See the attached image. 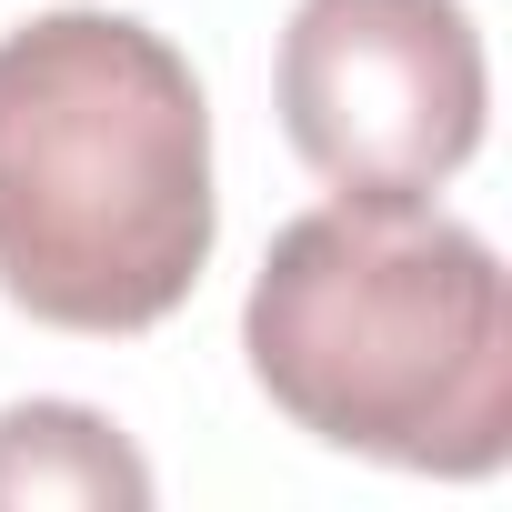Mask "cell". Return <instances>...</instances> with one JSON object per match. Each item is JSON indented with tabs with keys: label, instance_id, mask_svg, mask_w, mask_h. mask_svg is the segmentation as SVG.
I'll return each instance as SVG.
<instances>
[{
	"label": "cell",
	"instance_id": "6da1fadb",
	"mask_svg": "<svg viewBox=\"0 0 512 512\" xmlns=\"http://www.w3.org/2000/svg\"><path fill=\"white\" fill-rule=\"evenodd\" d=\"M211 111L131 11H41L0 41V292L51 332H151L211 262Z\"/></svg>",
	"mask_w": 512,
	"mask_h": 512
},
{
	"label": "cell",
	"instance_id": "7a4b0ae2",
	"mask_svg": "<svg viewBox=\"0 0 512 512\" xmlns=\"http://www.w3.org/2000/svg\"><path fill=\"white\" fill-rule=\"evenodd\" d=\"M241 352L312 442L482 482L512 452V292L432 201H322L272 231Z\"/></svg>",
	"mask_w": 512,
	"mask_h": 512
},
{
	"label": "cell",
	"instance_id": "3957f363",
	"mask_svg": "<svg viewBox=\"0 0 512 512\" xmlns=\"http://www.w3.org/2000/svg\"><path fill=\"white\" fill-rule=\"evenodd\" d=\"M272 101L342 201H432L482 151L492 71L462 0H302Z\"/></svg>",
	"mask_w": 512,
	"mask_h": 512
},
{
	"label": "cell",
	"instance_id": "277c9868",
	"mask_svg": "<svg viewBox=\"0 0 512 512\" xmlns=\"http://www.w3.org/2000/svg\"><path fill=\"white\" fill-rule=\"evenodd\" d=\"M0 502H151V462L81 402L0 412Z\"/></svg>",
	"mask_w": 512,
	"mask_h": 512
}]
</instances>
